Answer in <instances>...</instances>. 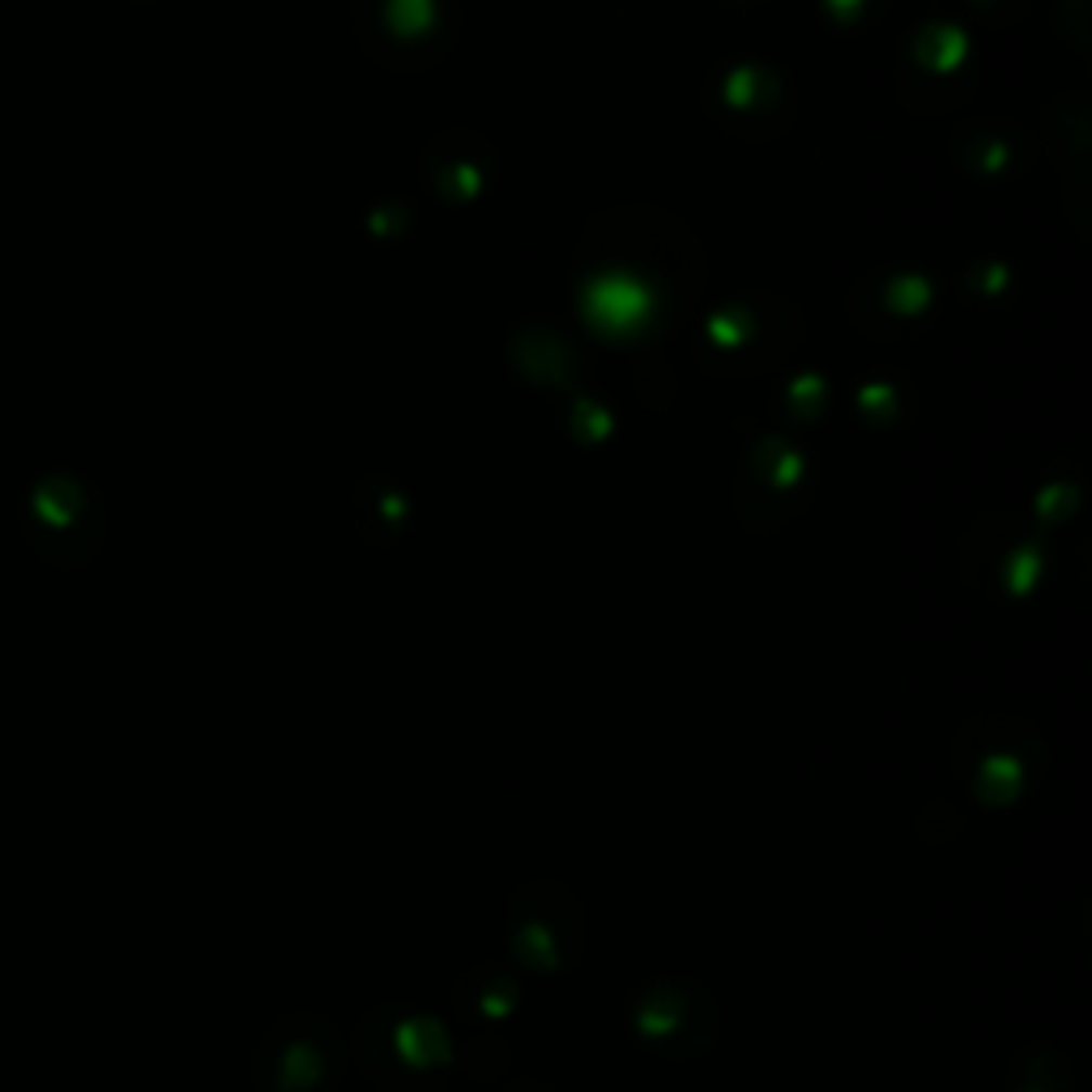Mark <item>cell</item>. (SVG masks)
I'll list each match as a JSON object with an SVG mask.
<instances>
[{"label":"cell","instance_id":"5","mask_svg":"<svg viewBox=\"0 0 1092 1092\" xmlns=\"http://www.w3.org/2000/svg\"><path fill=\"white\" fill-rule=\"evenodd\" d=\"M478 990H482V994H478V1012H482L486 1020H504V1016L512 1012V1003H517V981H508V977H491V981H482Z\"/></svg>","mask_w":1092,"mask_h":1092},{"label":"cell","instance_id":"3","mask_svg":"<svg viewBox=\"0 0 1092 1092\" xmlns=\"http://www.w3.org/2000/svg\"><path fill=\"white\" fill-rule=\"evenodd\" d=\"M261 1071L273 1092H316L334 1071V1045L316 1020L290 1024V1032H277L273 1058L261 1054Z\"/></svg>","mask_w":1092,"mask_h":1092},{"label":"cell","instance_id":"4","mask_svg":"<svg viewBox=\"0 0 1092 1092\" xmlns=\"http://www.w3.org/2000/svg\"><path fill=\"white\" fill-rule=\"evenodd\" d=\"M372 1028L389 1037L385 1054H389V1063H398L402 1071H427V1067H440V1063L453 1058L448 1032L435 1020H427V1016H402V1020H393V1024L372 1020Z\"/></svg>","mask_w":1092,"mask_h":1092},{"label":"cell","instance_id":"1","mask_svg":"<svg viewBox=\"0 0 1092 1092\" xmlns=\"http://www.w3.org/2000/svg\"><path fill=\"white\" fill-rule=\"evenodd\" d=\"M508 948L534 973H559L581 948V909L559 884H530L512 900Z\"/></svg>","mask_w":1092,"mask_h":1092},{"label":"cell","instance_id":"2","mask_svg":"<svg viewBox=\"0 0 1092 1092\" xmlns=\"http://www.w3.org/2000/svg\"><path fill=\"white\" fill-rule=\"evenodd\" d=\"M632 1024L645 1041L653 1045H671L679 1054H696L708 1045L713 1028H717V1012L713 999L700 986L687 981H653L640 986L632 999Z\"/></svg>","mask_w":1092,"mask_h":1092}]
</instances>
